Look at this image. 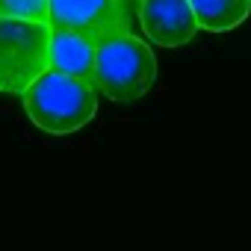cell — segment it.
<instances>
[{
  "instance_id": "6da1fadb",
  "label": "cell",
  "mask_w": 251,
  "mask_h": 251,
  "mask_svg": "<svg viewBox=\"0 0 251 251\" xmlns=\"http://www.w3.org/2000/svg\"><path fill=\"white\" fill-rule=\"evenodd\" d=\"M24 109L36 127L53 136H65L89 124L98 112V89L80 77L45 68L24 92Z\"/></svg>"
},
{
  "instance_id": "7a4b0ae2",
  "label": "cell",
  "mask_w": 251,
  "mask_h": 251,
  "mask_svg": "<svg viewBox=\"0 0 251 251\" xmlns=\"http://www.w3.org/2000/svg\"><path fill=\"white\" fill-rule=\"evenodd\" d=\"M154 80H157V59L139 36L115 30L98 39L95 68H92V83L98 95L130 103L139 100L154 86Z\"/></svg>"
},
{
  "instance_id": "3957f363",
  "label": "cell",
  "mask_w": 251,
  "mask_h": 251,
  "mask_svg": "<svg viewBox=\"0 0 251 251\" xmlns=\"http://www.w3.org/2000/svg\"><path fill=\"white\" fill-rule=\"evenodd\" d=\"M50 27L24 18H0V92L21 95L48 68Z\"/></svg>"
},
{
  "instance_id": "277c9868",
  "label": "cell",
  "mask_w": 251,
  "mask_h": 251,
  "mask_svg": "<svg viewBox=\"0 0 251 251\" xmlns=\"http://www.w3.org/2000/svg\"><path fill=\"white\" fill-rule=\"evenodd\" d=\"M48 27L71 30L98 45V39L124 30L115 0H48Z\"/></svg>"
},
{
  "instance_id": "5b68a950",
  "label": "cell",
  "mask_w": 251,
  "mask_h": 251,
  "mask_svg": "<svg viewBox=\"0 0 251 251\" xmlns=\"http://www.w3.org/2000/svg\"><path fill=\"white\" fill-rule=\"evenodd\" d=\"M142 33L163 48H180L192 42L198 24L189 0H139Z\"/></svg>"
},
{
  "instance_id": "8992f818",
  "label": "cell",
  "mask_w": 251,
  "mask_h": 251,
  "mask_svg": "<svg viewBox=\"0 0 251 251\" xmlns=\"http://www.w3.org/2000/svg\"><path fill=\"white\" fill-rule=\"evenodd\" d=\"M48 68L92 83L95 42L86 39V36H80V33L50 27V39H48Z\"/></svg>"
},
{
  "instance_id": "52a82bcc",
  "label": "cell",
  "mask_w": 251,
  "mask_h": 251,
  "mask_svg": "<svg viewBox=\"0 0 251 251\" xmlns=\"http://www.w3.org/2000/svg\"><path fill=\"white\" fill-rule=\"evenodd\" d=\"M195 24L210 33H225L239 27L248 12H251V0H189Z\"/></svg>"
},
{
  "instance_id": "ba28073f",
  "label": "cell",
  "mask_w": 251,
  "mask_h": 251,
  "mask_svg": "<svg viewBox=\"0 0 251 251\" xmlns=\"http://www.w3.org/2000/svg\"><path fill=\"white\" fill-rule=\"evenodd\" d=\"M0 18H24L48 24V0H0Z\"/></svg>"
},
{
  "instance_id": "9c48e42d",
  "label": "cell",
  "mask_w": 251,
  "mask_h": 251,
  "mask_svg": "<svg viewBox=\"0 0 251 251\" xmlns=\"http://www.w3.org/2000/svg\"><path fill=\"white\" fill-rule=\"evenodd\" d=\"M115 6H118L124 33L142 36V24H139V0H115Z\"/></svg>"
}]
</instances>
